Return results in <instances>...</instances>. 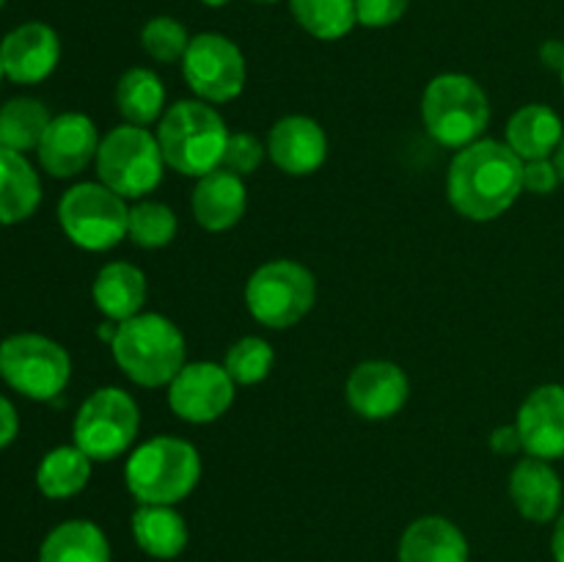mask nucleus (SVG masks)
<instances>
[{
	"instance_id": "c756f323",
	"label": "nucleus",
	"mask_w": 564,
	"mask_h": 562,
	"mask_svg": "<svg viewBox=\"0 0 564 562\" xmlns=\"http://www.w3.org/2000/svg\"><path fill=\"white\" fill-rule=\"evenodd\" d=\"M273 361L275 353L268 342L259 339V336H242L240 342H235L229 347L224 367L235 383L253 386L268 378L270 369H273Z\"/></svg>"
},
{
	"instance_id": "f3484780",
	"label": "nucleus",
	"mask_w": 564,
	"mask_h": 562,
	"mask_svg": "<svg viewBox=\"0 0 564 562\" xmlns=\"http://www.w3.org/2000/svg\"><path fill=\"white\" fill-rule=\"evenodd\" d=\"M268 152L284 174L308 176L328 158V138L308 116H284L270 127Z\"/></svg>"
},
{
	"instance_id": "7ed1b4c3",
	"label": "nucleus",
	"mask_w": 564,
	"mask_h": 562,
	"mask_svg": "<svg viewBox=\"0 0 564 562\" xmlns=\"http://www.w3.org/2000/svg\"><path fill=\"white\" fill-rule=\"evenodd\" d=\"M124 479L138 505H176L202 479V457L191 441L158 435L127 457Z\"/></svg>"
},
{
	"instance_id": "4468645a",
	"label": "nucleus",
	"mask_w": 564,
	"mask_h": 562,
	"mask_svg": "<svg viewBox=\"0 0 564 562\" xmlns=\"http://www.w3.org/2000/svg\"><path fill=\"white\" fill-rule=\"evenodd\" d=\"M3 75L20 86H36L47 80L61 61V39L44 22H25L6 33L0 42Z\"/></svg>"
},
{
	"instance_id": "f03ea898",
	"label": "nucleus",
	"mask_w": 564,
	"mask_h": 562,
	"mask_svg": "<svg viewBox=\"0 0 564 562\" xmlns=\"http://www.w3.org/2000/svg\"><path fill=\"white\" fill-rule=\"evenodd\" d=\"M121 372L138 386H169L185 367V336L163 314H135L116 325L110 342Z\"/></svg>"
},
{
	"instance_id": "72a5a7b5",
	"label": "nucleus",
	"mask_w": 564,
	"mask_h": 562,
	"mask_svg": "<svg viewBox=\"0 0 564 562\" xmlns=\"http://www.w3.org/2000/svg\"><path fill=\"white\" fill-rule=\"evenodd\" d=\"M411 0H356V20L364 28H389L405 17Z\"/></svg>"
},
{
	"instance_id": "c85d7f7f",
	"label": "nucleus",
	"mask_w": 564,
	"mask_h": 562,
	"mask_svg": "<svg viewBox=\"0 0 564 562\" xmlns=\"http://www.w3.org/2000/svg\"><path fill=\"white\" fill-rule=\"evenodd\" d=\"M297 25L314 39L336 42L356 28V0H290Z\"/></svg>"
},
{
	"instance_id": "2f4dec72",
	"label": "nucleus",
	"mask_w": 564,
	"mask_h": 562,
	"mask_svg": "<svg viewBox=\"0 0 564 562\" xmlns=\"http://www.w3.org/2000/svg\"><path fill=\"white\" fill-rule=\"evenodd\" d=\"M141 47L158 64H174L185 58L191 36H187V28L174 17H154L143 25Z\"/></svg>"
},
{
	"instance_id": "a18cd8bd",
	"label": "nucleus",
	"mask_w": 564,
	"mask_h": 562,
	"mask_svg": "<svg viewBox=\"0 0 564 562\" xmlns=\"http://www.w3.org/2000/svg\"><path fill=\"white\" fill-rule=\"evenodd\" d=\"M3 3H6V0H0V9H3Z\"/></svg>"
},
{
	"instance_id": "473e14b6",
	"label": "nucleus",
	"mask_w": 564,
	"mask_h": 562,
	"mask_svg": "<svg viewBox=\"0 0 564 562\" xmlns=\"http://www.w3.org/2000/svg\"><path fill=\"white\" fill-rule=\"evenodd\" d=\"M262 141H259L257 136H251V132H235V136H229V141H226V152L220 165H224L226 171H231V174L248 176L262 165Z\"/></svg>"
},
{
	"instance_id": "6ab92c4d",
	"label": "nucleus",
	"mask_w": 564,
	"mask_h": 562,
	"mask_svg": "<svg viewBox=\"0 0 564 562\" xmlns=\"http://www.w3.org/2000/svg\"><path fill=\"white\" fill-rule=\"evenodd\" d=\"M246 204L248 193L242 176L226 169H215L198 176V185L191 198L193 215L207 231H226L240 224V218L246 215Z\"/></svg>"
},
{
	"instance_id": "f704fd0d",
	"label": "nucleus",
	"mask_w": 564,
	"mask_h": 562,
	"mask_svg": "<svg viewBox=\"0 0 564 562\" xmlns=\"http://www.w3.org/2000/svg\"><path fill=\"white\" fill-rule=\"evenodd\" d=\"M560 171L551 158L523 163V191L534 193V196H549L560 187Z\"/></svg>"
},
{
	"instance_id": "aec40b11",
	"label": "nucleus",
	"mask_w": 564,
	"mask_h": 562,
	"mask_svg": "<svg viewBox=\"0 0 564 562\" xmlns=\"http://www.w3.org/2000/svg\"><path fill=\"white\" fill-rule=\"evenodd\" d=\"M400 562H468L466 534L444 516L416 518L402 532Z\"/></svg>"
},
{
	"instance_id": "b1692460",
	"label": "nucleus",
	"mask_w": 564,
	"mask_h": 562,
	"mask_svg": "<svg viewBox=\"0 0 564 562\" xmlns=\"http://www.w3.org/2000/svg\"><path fill=\"white\" fill-rule=\"evenodd\" d=\"M132 538L143 554L174 560L187 545V523L174 505H138L132 512Z\"/></svg>"
},
{
	"instance_id": "37998d69",
	"label": "nucleus",
	"mask_w": 564,
	"mask_h": 562,
	"mask_svg": "<svg viewBox=\"0 0 564 562\" xmlns=\"http://www.w3.org/2000/svg\"><path fill=\"white\" fill-rule=\"evenodd\" d=\"M3 77H6V75H3V61H0V80H3Z\"/></svg>"
},
{
	"instance_id": "a211bd4d",
	"label": "nucleus",
	"mask_w": 564,
	"mask_h": 562,
	"mask_svg": "<svg viewBox=\"0 0 564 562\" xmlns=\"http://www.w3.org/2000/svg\"><path fill=\"white\" fill-rule=\"evenodd\" d=\"M562 479L551 461L529 455L516 463L510 474V499L527 521H556L562 512Z\"/></svg>"
},
{
	"instance_id": "ddd939ff",
	"label": "nucleus",
	"mask_w": 564,
	"mask_h": 562,
	"mask_svg": "<svg viewBox=\"0 0 564 562\" xmlns=\"http://www.w3.org/2000/svg\"><path fill=\"white\" fill-rule=\"evenodd\" d=\"M97 127L86 114L53 116L39 141L36 154L42 169L55 180H69L97 160Z\"/></svg>"
},
{
	"instance_id": "4c0bfd02",
	"label": "nucleus",
	"mask_w": 564,
	"mask_h": 562,
	"mask_svg": "<svg viewBox=\"0 0 564 562\" xmlns=\"http://www.w3.org/2000/svg\"><path fill=\"white\" fill-rule=\"evenodd\" d=\"M540 58H543L545 66L562 72L564 69V42H560V39H549V42L540 47Z\"/></svg>"
},
{
	"instance_id": "5701e85b",
	"label": "nucleus",
	"mask_w": 564,
	"mask_h": 562,
	"mask_svg": "<svg viewBox=\"0 0 564 562\" xmlns=\"http://www.w3.org/2000/svg\"><path fill=\"white\" fill-rule=\"evenodd\" d=\"M42 204V182L22 152L0 149V224L14 226L31 218Z\"/></svg>"
},
{
	"instance_id": "9b49d317",
	"label": "nucleus",
	"mask_w": 564,
	"mask_h": 562,
	"mask_svg": "<svg viewBox=\"0 0 564 562\" xmlns=\"http://www.w3.org/2000/svg\"><path fill=\"white\" fill-rule=\"evenodd\" d=\"M182 75L204 102H229L246 88V58L231 39L198 33L182 58Z\"/></svg>"
},
{
	"instance_id": "7c9ffc66",
	"label": "nucleus",
	"mask_w": 564,
	"mask_h": 562,
	"mask_svg": "<svg viewBox=\"0 0 564 562\" xmlns=\"http://www.w3.org/2000/svg\"><path fill=\"white\" fill-rule=\"evenodd\" d=\"M130 240L141 248H163L176 235V215L160 202H141L130 209Z\"/></svg>"
},
{
	"instance_id": "c03bdc74",
	"label": "nucleus",
	"mask_w": 564,
	"mask_h": 562,
	"mask_svg": "<svg viewBox=\"0 0 564 562\" xmlns=\"http://www.w3.org/2000/svg\"><path fill=\"white\" fill-rule=\"evenodd\" d=\"M560 75H562V86H564V69H562V72H560Z\"/></svg>"
},
{
	"instance_id": "6e6552de",
	"label": "nucleus",
	"mask_w": 564,
	"mask_h": 562,
	"mask_svg": "<svg viewBox=\"0 0 564 562\" xmlns=\"http://www.w3.org/2000/svg\"><path fill=\"white\" fill-rule=\"evenodd\" d=\"M0 378L28 400L50 402L69 383L72 358L47 336L14 334L0 342Z\"/></svg>"
},
{
	"instance_id": "c9c22d12",
	"label": "nucleus",
	"mask_w": 564,
	"mask_h": 562,
	"mask_svg": "<svg viewBox=\"0 0 564 562\" xmlns=\"http://www.w3.org/2000/svg\"><path fill=\"white\" fill-rule=\"evenodd\" d=\"M490 450H494L496 455H518V452H523V441L516 424L496 428L494 435H490Z\"/></svg>"
},
{
	"instance_id": "423d86ee",
	"label": "nucleus",
	"mask_w": 564,
	"mask_h": 562,
	"mask_svg": "<svg viewBox=\"0 0 564 562\" xmlns=\"http://www.w3.org/2000/svg\"><path fill=\"white\" fill-rule=\"evenodd\" d=\"M165 158L158 136L138 125H121L99 141L97 176L121 198H143L163 180Z\"/></svg>"
},
{
	"instance_id": "1a4fd4ad",
	"label": "nucleus",
	"mask_w": 564,
	"mask_h": 562,
	"mask_svg": "<svg viewBox=\"0 0 564 562\" xmlns=\"http://www.w3.org/2000/svg\"><path fill=\"white\" fill-rule=\"evenodd\" d=\"M317 281L312 270L292 259H273L251 273L246 284V306L253 320L268 328H290L314 306Z\"/></svg>"
},
{
	"instance_id": "58836bf2",
	"label": "nucleus",
	"mask_w": 564,
	"mask_h": 562,
	"mask_svg": "<svg viewBox=\"0 0 564 562\" xmlns=\"http://www.w3.org/2000/svg\"><path fill=\"white\" fill-rule=\"evenodd\" d=\"M551 554L556 562H564V510L560 512L554 523V534H551Z\"/></svg>"
},
{
	"instance_id": "f257e3e1",
	"label": "nucleus",
	"mask_w": 564,
	"mask_h": 562,
	"mask_svg": "<svg viewBox=\"0 0 564 562\" xmlns=\"http://www.w3.org/2000/svg\"><path fill=\"white\" fill-rule=\"evenodd\" d=\"M523 191V160L507 143L479 138L460 149L449 165L446 193L463 218L494 220L516 204Z\"/></svg>"
},
{
	"instance_id": "a19ab883",
	"label": "nucleus",
	"mask_w": 564,
	"mask_h": 562,
	"mask_svg": "<svg viewBox=\"0 0 564 562\" xmlns=\"http://www.w3.org/2000/svg\"><path fill=\"white\" fill-rule=\"evenodd\" d=\"M204 6H209V9H220V6H226V3H231V0H202Z\"/></svg>"
},
{
	"instance_id": "f8f14e48",
	"label": "nucleus",
	"mask_w": 564,
	"mask_h": 562,
	"mask_svg": "<svg viewBox=\"0 0 564 562\" xmlns=\"http://www.w3.org/2000/svg\"><path fill=\"white\" fill-rule=\"evenodd\" d=\"M235 380L213 361L185 364L169 383V406L191 424H209L224 417L235 402Z\"/></svg>"
},
{
	"instance_id": "79ce46f5",
	"label": "nucleus",
	"mask_w": 564,
	"mask_h": 562,
	"mask_svg": "<svg viewBox=\"0 0 564 562\" xmlns=\"http://www.w3.org/2000/svg\"><path fill=\"white\" fill-rule=\"evenodd\" d=\"M253 3H279V0H253Z\"/></svg>"
},
{
	"instance_id": "20e7f679",
	"label": "nucleus",
	"mask_w": 564,
	"mask_h": 562,
	"mask_svg": "<svg viewBox=\"0 0 564 562\" xmlns=\"http://www.w3.org/2000/svg\"><path fill=\"white\" fill-rule=\"evenodd\" d=\"M229 136L224 116L196 99L171 105L158 127L165 165L185 176H204L220 169Z\"/></svg>"
},
{
	"instance_id": "bb28decb",
	"label": "nucleus",
	"mask_w": 564,
	"mask_h": 562,
	"mask_svg": "<svg viewBox=\"0 0 564 562\" xmlns=\"http://www.w3.org/2000/svg\"><path fill=\"white\" fill-rule=\"evenodd\" d=\"M165 86L152 69L132 66L116 83V108L124 116L127 125L147 127L163 114Z\"/></svg>"
},
{
	"instance_id": "412c9836",
	"label": "nucleus",
	"mask_w": 564,
	"mask_h": 562,
	"mask_svg": "<svg viewBox=\"0 0 564 562\" xmlns=\"http://www.w3.org/2000/svg\"><path fill=\"white\" fill-rule=\"evenodd\" d=\"M91 295L105 317L124 323L141 314L147 303V275L130 262H108L94 279Z\"/></svg>"
},
{
	"instance_id": "cd10ccee",
	"label": "nucleus",
	"mask_w": 564,
	"mask_h": 562,
	"mask_svg": "<svg viewBox=\"0 0 564 562\" xmlns=\"http://www.w3.org/2000/svg\"><path fill=\"white\" fill-rule=\"evenodd\" d=\"M50 110L42 99L17 97L0 108V149L11 152H31L39 147L50 125Z\"/></svg>"
},
{
	"instance_id": "393cba45",
	"label": "nucleus",
	"mask_w": 564,
	"mask_h": 562,
	"mask_svg": "<svg viewBox=\"0 0 564 562\" xmlns=\"http://www.w3.org/2000/svg\"><path fill=\"white\" fill-rule=\"evenodd\" d=\"M39 562H110V543L94 521H64L44 538Z\"/></svg>"
},
{
	"instance_id": "39448f33",
	"label": "nucleus",
	"mask_w": 564,
	"mask_h": 562,
	"mask_svg": "<svg viewBox=\"0 0 564 562\" xmlns=\"http://www.w3.org/2000/svg\"><path fill=\"white\" fill-rule=\"evenodd\" d=\"M424 127L449 149H466L485 132L490 121L488 94L474 77L446 72L433 77L422 97Z\"/></svg>"
},
{
	"instance_id": "0eeeda50",
	"label": "nucleus",
	"mask_w": 564,
	"mask_h": 562,
	"mask_svg": "<svg viewBox=\"0 0 564 562\" xmlns=\"http://www.w3.org/2000/svg\"><path fill=\"white\" fill-rule=\"evenodd\" d=\"M58 224L83 251H108L130 231V209L102 182H80L61 196Z\"/></svg>"
},
{
	"instance_id": "dca6fc26",
	"label": "nucleus",
	"mask_w": 564,
	"mask_h": 562,
	"mask_svg": "<svg viewBox=\"0 0 564 562\" xmlns=\"http://www.w3.org/2000/svg\"><path fill=\"white\" fill-rule=\"evenodd\" d=\"M516 428L527 455L543 461L564 457V386H538L518 408Z\"/></svg>"
},
{
	"instance_id": "a878e982",
	"label": "nucleus",
	"mask_w": 564,
	"mask_h": 562,
	"mask_svg": "<svg viewBox=\"0 0 564 562\" xmlns=\"http://www.w3.org/2000/svg\"><path fill=\"white\" fill-rule=\"evenodd\" d=\"M91 457L80 446H55L42 457L36 468V485L47 499H69L88 485Z\"/></svg>"
},
{
	"instance_id": "ea45409f",
	"label": "nucleus",
	"mask_w": 564,
	"mask_h": 562,
	"mask_svg": "<svg viewBox=\"0 0 564 562\" xmlns=\"http://www.w3.org/2000/svg\"><path fill=\"white\" fill-rule=\"evenodd\" d=\"M554 165H556V171H560V180L564 182V136H562V141H560V147H556V152H554Z\"/></svg>"
},
{
	"instance_id": "2eb2a0df",
	"label": "nucleus",
	"mask_w": 564,
	"mask_h": 562,
	"mask_svg": "<svg viewBox=\"0 0 564 562\" xmlns=\"http://www.w3.org/2000/svg\"><path fill=\"white\" fill-rule=\"evenodd\" d=\"M347 402L364 419H391L405 408L411 380L391 361H364L350 372L345 386Z\"/></svg>"
},
{
	"instance_id": "e433bc0d",
	"label": "nucleus",
	"mask_w": 564,
	"mask_h": 562,
	"mask_svg": "<svg viewBox=\"0 0 564 562\" xmlns=\"http://www.w3.org/2000/svg\"><path fill=\"white\" fill-rule=\"evenodd\" d=\"M20 433V417H17V408L11 406L9 397L0 395V450L11 444Z\"/></svg>"
},
{
	"instance_id": "4be33fe9",
	"label": "nucleus",
	"mask_w": 564,
	"mask_h": 562,
	"mask_svg": "<svg viewBox=\"0 0 564 562\" xmlns=\"http://www.w3.org/2000/svg\"><path fill=\"white\" fill-rule=\"evenodd\" d=\"M564 136V125L554 108L549 105H527V108L516 110L507 125V147L529 163V160H545L554 158L556 147H560Z\"/></svg>"
},
{
	"instance_id": "9d476101",
	"label": "nucleus",
	"mask_w": 564,
	"mask_h": 562,
	"mask_svg": "<svg viewBox=\"0 0 564 562\" xmlns=\"http://www.w3.org/2000/svg\"><path fill=\"white\" fill-rule=\"evenodd\" d=\"M141 428V413L135 400L124 389L105 386L97 389L77 411L72 435L91 461L105 463L124 455Z\"/></svg>"
}]
</instances>
